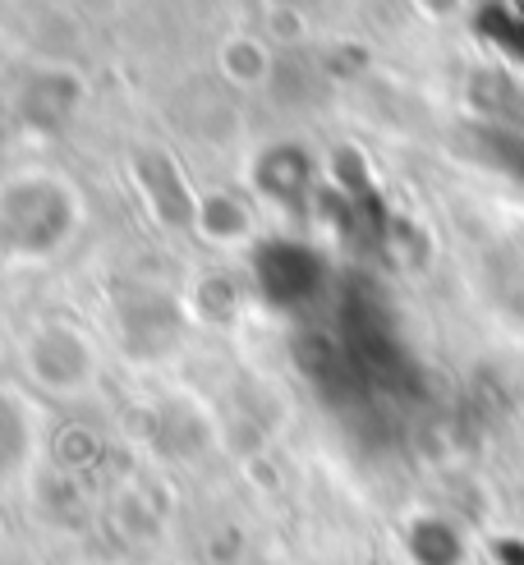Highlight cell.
Instances as JSON below:
<instances>
[{"label":"cell","mask_w":524,"mask_h":565,"mask_svg":"<svg viewBox=\"0 0 524 565\" xmlns=\"http://www.w3.org/2000/svg\"><path fill=\"white\" fill-rule=\"evenodd\" d=\"M28 460H33V409L19 391L0 386V488L14 483Z\"/></svg>","instance_id":"3957f363"},{"label":"cell","mask_w":524,"mask_h":565,"mask_svg":"<svg viewBox=\"0 0 524 565\" xmlns=\"http://www.w3.org/2000/svg\"><path fill=\"white\" fill-rule=\"evenodd\" d=\"M74 198L65 184L46 175H28L0 193V244L19 258H42L55 253V244L69 239L74 225Z\"/></svg>","instance_id":"6da1fadb"},{"label":"cell","mask_w":524,"mask_h":565,"mask_svg":"<svg viewBox=\"0 0 524 565\" xmlns=\"http://www.w3.org/2000/svg\"><path fill=\"white\" fill-rule=\"evenodd\" d=\"M23 363L33 369V377L51 391H83L93 382V350L83 345V335L69 327L38 331L33 345H23Z\"/></svg>","instance_id":"7a4b0ae2"}]
</instances>
